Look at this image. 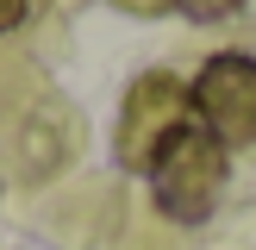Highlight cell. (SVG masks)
<instances>
[{"mask_svg": "<svg viewBox=\"0 0 256 250\" xmlns=\"http://www.w3.org/2000/svg\"><path fill=\"white\" fill-rule=\"evenodd\" d=\"M188 112H194V100H188V88L175 82V75H162V69L138 75L132 94H125V112H119V138H112L119 162L125 169H150L156 150L169 144L182 125H194Z\"/></svg>", "mask_w": 256, "mask_h": 250, "instance_id": "cell-2", "label": "cell"}, {"mask_svg": "<svg viewBox=\"0 0 256 250\" xmlns=\"http://www.w3.org/2000/svg\"><path fill=\"white\" fill-rule=\"evenodd\" d=\"M144 175H150V194H156V206L169 212V219L200 225L219 206V194H225V144L206 125H182V132L156 150V162H150Z\"/></svg>", "mask_w": 256, "mask_h": 250, "instance_id": "cell-1", "label": "cell"}, {"mask_svg": "<svg viewBox=\"0 0 256 250\" xmlns=\"http://www.w3.org/2000/svg\"><path fill=\"white\" fill-rule=\"evenodd\" d=\"M188 100H194V119L206 125L225 150H238V144L256 138V62L250 56H232V50L212 56L206 69L194 75Z\"/></svg>", "mask_w": 256, "mask_h": 250, "instance_id": "cell-3", "label": "cell"}, {"mask_svg": "<svg viewBox=\"0 0 256 250\" xmlns=\"http://www.w3.org/2000/svg\"><path fill=\"white\" fill-rule=\"evenodd\" d=\"M25 12H32V0H0V32H12Z\"/></svg>", "mask_w": 256, "mask_h": 250, "instance_id": "cell-5", "label": "cell"}, {"mask_svg": "<svg viewBox=\"0 0 256 250\" xmlns=\"http://www.w3.org/2000/svg\"><path fill=\"white\" fill-rule=\"evenodd\" d=\"M112 6H132V12H162V6H175V0H112Z\"/></svg>", "mask_w": 256, "mask_h": 250, "instance_id": "cell-6", "label": "cell"}, {"mask_svg": "<svg viewBox=\"0 0 256 250\" xmlns=\"http://www.w3.org/2000/svg\"><path fill=\"white\" fill-rule=\"evenodd\" d=\"M175 6H182L188 19H232L244 0H175Z\"/></svg>", "mask_w": 256, "mask_h": 250, "instance_id": "cell-4", "label": "cell"}]
</instances>
